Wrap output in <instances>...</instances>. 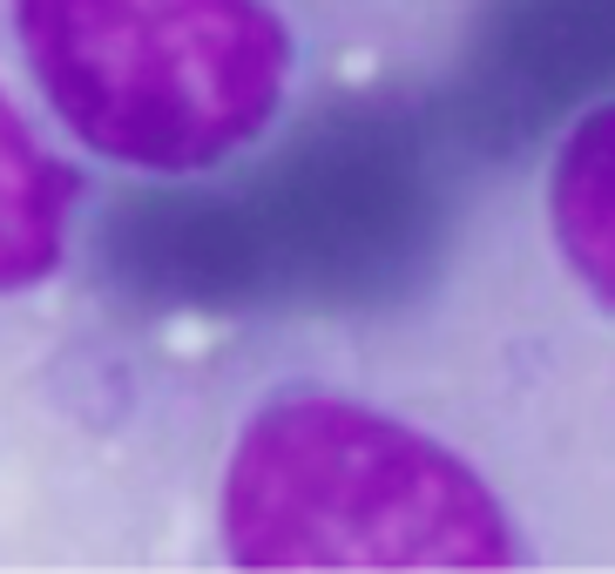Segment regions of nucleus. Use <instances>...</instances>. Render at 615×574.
<instances>
[{"label":"nucleus","mask_w":615,"mask_h":574,"mask_svg":"<svg viewBox=\"0 0 615 574\" xmlns=\"http://www.w3.org/2000/svg\"><path fill=\"white\" fill-rule=\"evenodd\" d=\"M237 567H508L521 541L494 487L399 419L291 393L251 412L223 467Z\"/></svg>","instance_id":"f257e3e1"},{"label":"nucleus","mask_w":615,"mask_h":574,"mask_svg":"<svg viewBox=\"0 0 615 574\" xmlns=\"http://www.w3.org/2000/svg\"><path fill=\"white\" fill-rule=\"evenodd\" d=\"M14 27L68 136L149 176L251 149L291 89L271 0H14Z\"/></svg>","instance_id":"f03ea898"},{"label":"nucleus","mask_w":615,"mask_h":574,"mask_svg":"<svg viewBox=\"0 0 615 574\" xmlns=\"http://www.w3.org/2000/svg\"><path fill=\"white\" fill-rule=\"evenodd\" d=\"M74 203H82V176L48 156L21 108L0 95V291H27L61 271Z\"/></svg>","instance_id":"7ed1b4c3"},{"label":"nucleus","mask_w":615,"mask_h":574,"mask_svg":"<svg viewBox=\"0 0 615 574\" xmlns=\"http://www.w3.org/2000/svg\"><path fill=\"white\" fill-rule=\"evenodd\" d=\"M548 223L568 271L615 312V102L568 129L548 169Z\"/></svg>","instance_id":"20e7f679"}]
</instances>
